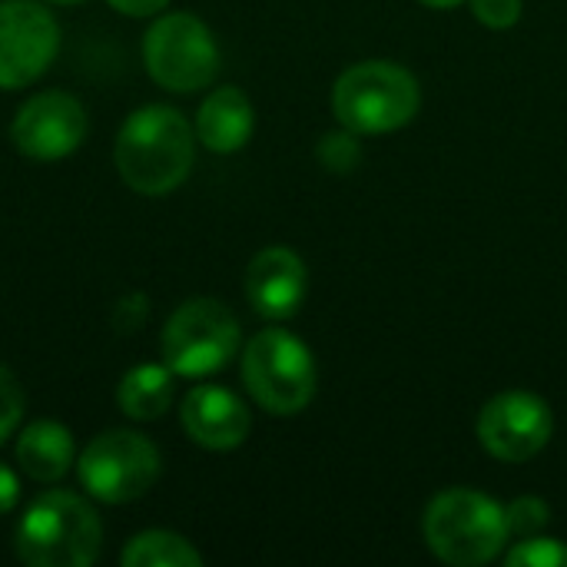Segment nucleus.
<instances>
[{
  "mask_svg": "<svg viewBox=\"0 0 567 567\" xmlns=\"http://www.w3.org/2000/svg\"><path fill=\"white\" fill-rule=\"evenodd\" d=\"M73 435L60 422H33L17 439V465L33 482H60L73 465Z\"/></svg>",
  "mask_w": 567,
  "mask_h": 567,
  "instance_id": "2eb2a0df",
  "label": "nucleus"
},
{
  "mask_svg": "<svg viewBox=\"0 0 567 567\" xmlns=\"http://www.w3.org/2000/svg\"><path fill=\"white\" fill-rule=\"evenodd\" d=\"M422 106L419 80L392 60L349 66L332 90L336 120L349 133H392L415 120Z\"/></svg>",
  "mask_w": 567,
  "mask_h": 567,
  "instance_id": "20e7f679",
  "label": "nucleus"
},
{
  "mask_svg": "<svg viewBox=\"0 0 567 567\" xmlns=\"http://www.w3.org/2000/svg\"><path fill=\"white\" fill-rule=\"evenodd\" d=\"M60 47L53 13L37 0H0V90H20L43 76Z\"/></svg>",
  "mask_w": 567,
  "mask_h": 567,
  "instance_id": "1a4fd4ad",
  "label": "nucleus"
},
{
  "mask_svg": "<svg viewBox=\"0 0 567 567\" xmlns=\"http://www.w3.org/2000/svg\"><path fill=\"white\" fill-rule=\"evenodd\" d=\"M425 7H435V10H452V7H458L462 0H422Z\"/></svg>",
  "mask_w": 567,
  "mask_h": 567,
  "instance_id": "a878e982",
  "label": "nucleus"
},
{
  "mask_svg": "<svg viewBox=\"0 0 567 567\" xmlns=\"http://www.w3.org/2000/svg\"><path fill=\"white\" fill-rule=\"evenodd\" d=\"M80 485L86 495L106 505H123L143 498L159 478V452L156 445L130 429H113L96 435L80 462H76Z\"/></svg>",
  "mask_w": 567,
  "mask_h": 567,
  "instance_id": "423d86ee",
  "label": "nucleus"
},
{
  "mask_svg": "<svg viewBox=\"0 0 567 567\" xmlns=\"http://www.w3.org/2000/svg\"><path fill=\"white\" fill-rule=\"evenodd\" d=\"M23 419V392L17 379L0 365V442H7Z\"/></svg>",
  "mask_w": 567,
  "mask_h": 567,
  "instance_id": "6ab92c4d",
  "label": "nucleus"
},
{
  "mask_svg": "<svg viewBox=\"0 0 567 567\" xmlns=\"http://www.w3.org/2000/svg\"><path fill=\"white\" fill-rule=\"evenodd\" d=\"M173 395H176V382L169 365H136L123 375L116 392L120 409L136 422L159 419L173 405Z\"/></svg>",
  "mask_w": 567,
  "mask_h": 567,
  "instance_id": "dca6fc26",
  "label": "nucleus"
},
{
  "mask_svg": "<svg viewBox=\"0 0 567 567\" xmlns=\"http://www.w3.org/2000/svg\"><path fill=\"white\" fill-rule=\"evenodd\" d=\"M103 525L73 492L37 495L17 525V555L30 567H90L100 558Z\"/></svg>",
  "mask_w": 567,
  "mask_h": 567,
  "instance_id": "f03ea898",
  "label": "nucleus"
},
{
  "mask_svg": "<svg viewBox=\"0 0 567 567\" xmlns=\"http://www.w3.org/2000/svg\"><path fill=\"white\" fill-rule=\"evenodd\" d=\"M116 13L123 17H153L159 13L169 0H106Z\"/></svg>",
  "mask_w": 567,
  "mask_h": 567,
  "instance_id": "b1692460",
  "label": "nucleus"
},
{
  "mask_svg": "<svg viewBox=\"0 0 567 567\" xmlns=\"http://www.w3.org/2000/svg\"><path fill=\"white\" fill-rule=\"evenodd\" d=\"M256 126V113L249 96L239 86L213 90L196 116V136L213 153H236L249 143Z\"/></svg>",
  "mask_w": 567,
  "mask_h": 567,
  "instance_id": "4468645a",
  "label": "nucleus"
},
{
  "mask_svg": "<svg viewBox=\"0 0 567 567\" xmlns=\"http://www.w3.org/2000/svg\"><path fill=\"white\" fill-rule=\"evenodd\" d=\"M86 136V110L76 96L63 90H47L30 96L10 126L13 146L30 159H63Z\"/></svg>",
  "mask_w": 567,
  "mask_h": 567,
  "instance_id": "9b49d317",
  "label": "nucleus"
},
{
  "mask_svg": "<svg viewBox=\"0 0 567 567\" xmlns=\"http://www.w3.org/2000/svg\"><path fill=\"white\" fill-rule=\"evenodd\" d=\"M143 319H146V299H143L140 292H136V296L120 299L116 316H113V322H116V329H120V332H136V329L143 326Z\"/></svg>",
  "mask_w": 567,
  "mask_h": 567,
  "instance_id": "5701e85b",
  "label": "nucleus"
},
{
  "mask_svg": "<svg viewBox=\"0 0 567 567\" xmlns=\"http://www.w3.org/2000/svg\"><path fill=\"white\" fill-rule=\"evenodd\" d=\"M306 262L286 246H269L256 252L246 269V296L262 319L296 316L306 299Z\"/></svg>",
  "mask_w": 567,
  "mask_h": 567,
  "instance_id": "ddd939ff",
  "label": "nucleus"
},
{
  "mask_svg": "<svg viewBox=\"0 0 567 567\" xmlns=\"http://www.w3.org/2000/svg\"><path fill=\"white\" fill-rule=\"evenodd\" d=\"M243 382L269 415H296L316 395L312 352L286 329H262L243 352Z\"/></svg>",
  "mask_w": 567,
  "mask_h": 567,
  "instance_id": "39448f33",
  "label": "nucleus"
},
{
  "mask_svg": "<svg viewBox=\"0 0 567 567\" xmlns=\"http://www.w3.org/2000/svg\"><path fill=\"white\" fill-rule=\"evenodd\" d=\"M505 512H508V528L525 538L548 525V505L542 498H515Z\"/></svg>",
  "mask_w": 567,
  "mask_h": 567,
  "instance_id": "aec40b11",
  "label": "nucleus"
},
{
  "mask_svg": "<svg viewBox=\"0 0 567 567\" xmlns=\"http://www.w3.org/2000/svg\"><path fill=\"white\" fill-rule=\"evenodd\" d=\"M422 528L429 551L452 567L488 565L512 535L508 512L475 488H449L435 495L425 508Z\"/></svg>",
  "mask_w": 567,
  "mask_h": 567,
  "instance_id": "7ed1b4c3",
  "label": "nucleus"
},
{
  "mask_svg": "<svg viewBox=\"0 0 567 567\" xmlns=\"http://www.w3.org/2000/svg\"><path fill=\"white\" fill-rule=\"evenodd\" d=\"M123 567H199L203 555L179 535L173 532H143L136 535L123 555H120Z\"/></svg>",
  "mask_w": 567,
  "mask_h": 567,
  "instance_id": "f3484780",
  "label": "nucleus"
},
{
  "mask_svg": "<svg viewBox=\"0 0 567 567\" xmlns=\"http://www.w3.org/2000/svg\"><path fill=\"white\" fill-rule=\"evenodd\" d=\"M475 17L492 30H508L522 17V0H472Z\"/></svg>",
  "mask_w": 567,
  "mask_h": 567,
  "instance_id": "412c9836",
  "label": "nucleus"
},
{
  "mask_svg": "<svg viewBox=\"0 0 567 567\" xmlns=\"http://www.w3.org/2000/svg\"><path fill=\"white\" fill-rule=\"evenodd\" d=\"M53 3H80V0H53Z\"/></svg>",
  "mask_w": 567,
  "mask_h": 567,
  "instance_id": "bb28decb",
  "label": "nucleus"
},
{
  "mask_svg": "<svg viewBox=\"0 0 567 567\" xmlns=\"http://www.w3.org/2000/svg\"><path fill=\"white\" fill-rule=\"evenodd\" d=\"M508 567H567V545L558 538L528 535L522 545L508 551Z\"/></svg>",
  "mask_w": 567,
  "mask_h": 567,
  "instance_id": "a211bd4d",
  "label": "nucleus"
},
{
  "mask_svg": "<svg viewBox=\"0 0 567 567\" xmlns=\"http://www.w3.org/2000/svg\"><path fill=\"white\" fill-rule=\"evenodd\" d=\"M17 502H20V482L7 465H0V515L13 512Z\"/></svg>",
  "mask_w": 567,
  "mask_h": 567,
  "instance_id": "393cba45",
  "label": "nucleus"
},
{
  "mask_svg": "<svg viewBox=\"0 0 567 567\" xmlns=\"http://www.w3.org/2000/svg\"><path fill=\"white\" fill-rule=\"evenodd\" d=\"M179 419L186 435L209 452H229L243 445L252 429L246 402L223 385H196L186 395Z\"/></svg>",
  "mask_w": 567,
  "mask_h": 567,
  "instance_id": "f8f14e48",
  "label": "nucleus"
},
{
  "mask_svg": "<svg viewBox=\"0 0 567 567\" xmlns=\"http://www.w3.org/2000/svg\"><path fill=\"white\" fill-rule=\"evenodd\" d=\"M239 349V322L216 299L183 302L163 329V359L173 375L203 379L229 365Z\"/></svg>",
  "mask_w": 567,
  "mask_h": 567,
  "instance_id": "6e6552de",
  "label": "nucleus"
},
{
  "mask_svg": "<svg viewBox=\"0 0 567 567\" xmlns=\"http://www.w3.org/2000/svg\"><path fill=\"white\" fill-rule=\"evenodd\" d=\"M555 432L545 399L532 392H502L478 415V442L488 455L508 465L535 458Z\"/></svg>",
  "mask_w": 567,
  "mask_h": 567,
  "instance_id": "9d476101",
  "label": "nucleus"
},
{
  "mask_svg": "<svg viewBox=\"0 0 567 567\" xmlns=\"http://www.w3.org/2000/svg\"><path fill=\"white\" fill-rule=\"evenodd\" d=\"M113 156L130 189L140 196H166L189 176L196 136L179 110L153 103L126 116Z\"/></svg>",
  "mask_w": 567,
  "mask_h": 567,
  "instance_id": "f257e3e1",
  "label": "nucleus"
},
{
  "mask_svg": "<svg viewBox=\"0 0 567 567\" xmlns=\"http://www.w3.org/2000/svg\"><path fill=\"white\" fill-rule=\"evenodd\" d=\"M146 73L173 93H196L213 83L219 70V47L209 27L193 13L159 17L143 40Z\"/></svg>",
  "mask_w": 567,
  "mask_h": 567,
  "instance_id": "0eeeda50",
  "label": "nucleus"
},
{
  "mask_svg": "<svg viewBox=\"0 0 567 567\" xmlns=\"http://www.w3.org/2000/svg\"><path fill=\"white\" fill-rule=\"evenodd\" d=\"M319 159H322L329 169L346 173V169L359 159V146H355V140H352V136H342V133H336V136H322V143H319Z\"/></svg>",
  "mask_w": 567,
  "mask_h": 567,
  "instance_id": "4be33fe9",
  "label": "nucleus"
}]
</instances>
